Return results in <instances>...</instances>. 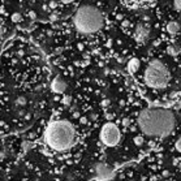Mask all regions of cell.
<instances>
[{
  "instance_id": "1",
  "label": "cell",
  "mask_w": 181,
  "mask_h": 181,
  "mask_svg": "<svg viewBox=\"0 0 181 181\" xmlns=\"http://www.w3.org/2000/svg\"><path fill=\"white\" fill-rule=\"evenodd\" d=\"M175 124V115L166 108H146L138 115V127L146 136L164 137L171 133Z\"/></svg>"
},
{
  "instance_id": "2",
  "label": "cell",
  "mask_w": 181,
  "mask_h": 181,
  "mask_svg": "<svg viewBox=\"0 0 181 181\" xmlns=\"http://www.w3.org/2000/svg\"><path fill=\"white\" fill-rule=\"evenodd\" d=\"M45 141L47 146L55 151H67L74 145L76 130L73 125L67 120H57L47 127Z\"/></svg>"
},
{
  "instance_id": "3",
  "label": "cell",
  "mask_w": 181,
  "mask_h": 181,
  "mask_svg": "<svg viewBox=\"0 0 181 181\" xmlns=\"http://www.w3.org/2000/svg\"><path fill=\"white\" fill-rule=\"evenodd\" d=\"M73 22L80 33L92 34L102 29L104 20L99 9L95 8L94 5L85 4L77 9L73 17Z\"/></svg>"
},
{
  "instance_id": "4",
  "label": "cell",
  "mask_w": 181,
  "mask_h": 181,
  "mask_svg": "<svg viewBox=\"0 0 181 181\" xmlns=\"http://www.w3.org/2000/svg\"><path fill=\"white\" fill-rule=\"evenodd\" d=\"M145 81L150 87L154 89H164L169 81V73L166 65L159 60L151 61L146 68Z\"/></svg>"
},
{
  "instance_id": "5",
  "label": "cell",
  "mask_w": 181,
  "mask_h": 181,
  "mask_svg": "<svg viewBox=\"0 0 181 181\" xmlns=\"http://www.w3.org/2000/svg\"><path fill=\"white\" fill-rule=\"evenodd\" d=\"M99 137H100V141L103 145H106L108 147H113L120 142L121 134H120V130H119L116 124L107 123L102 127Z\"/></svg>"
},
{
  "instance_id": "6",
  "label": "cell",
  "mask_w": 181,
  "mask_h": 181,
  "mask_svg": "<svg viewBox=\"0 0 181 181\" xmlns=\"http://www.w3.org/2000/svg\"><path fill=\"white\" fill-rule=\"evenodd\" d=\"M94 171H95V180L96 181H111L115 176L113 169L107 166L106 163H96L94 166Z\"/></svg>"
},
{
  "instance_id": "7",
  "label": "cell",
  "mask_w": 181,
  "mask_h": 181,
  "mask_svg": "<svg viewBox=\"0 0 181 181\" xmlns=\"http://www.w3.org/2000/svg\"><path fill=\"white\" fill-rule=\"evenodd\" d=\"M134 37H136V41L137 42H141L144 43L149 39L150 37V27L149 25L146 24H138L136 27V31H134Z\"/></svg>"
},
{
  "instance_id": "8",
  "label": "cell",
  "mask_w": 181,
  "mask_h": 181,
  "mask_svg": "<svg viewBox=\"0 0 181 181\" xmlns=\"http://www.w3.org/2000/svg\"><path fill=\"white\" fill-rule=\"evenodd\" d=\"M51 90L53 92H56V94H63V92L67 90V84H65V81L57 76V77H55L53 81L51 82Z\"/></svg>"
},
{
  "instance_id": "9",
  "label": "cell",
  "mask_w": 181,
  "mask_h": 181,
  "mask_svg": "<svg viewBox=\"0 0 181 181\" xmlns=\"http://www.w3.org/2000/svg\"><path fill=\"white\" fill-rule=\"evenodd\" d=\"M127 69H128V72L130 74H134L137 70L140 69V60L136 59V57L130 59L129 61H128V64H127Z\"/></svg>"
},
{
  "instance_id": "10",
  "label": "cell",
  "mask_w": 181,
  "mask_h": 181,
  "mask_svg": "<svg viewBox=\"0 0 181 181\" xmlns=\"http://www.w3.org/2000/svg\"><path fill=\"white\" fill-rule=\"evenodd\" d=\"M166 29H167V31H168L171 35H175V34H177V33L180 31L181 26H180L179 22H176V21H171V22H168V24H167Z\"/></svg>"
},
{
  "instance_id": "11",
  "label": "cell",
  "mask_w": 181,
  "mask_h": 181,
  "mask_svg": "<svg viewBox=\"0 0 181 181\" xmlns=\"http://www.w3.org/2000/svg\"><path fill=\"white\" fill-rule=\"evenodd\" d=\"M12 21L13 22H21L22 21V14L18 13V12H16L12 14Z\"/></svg>"
},
{
  "instance_id": "12",
  "label": "cell",
  "mask_w": 181,
  "mask_h": 181,
  "mask_svg": "<svg viewBox=\"0 0 181 181\" xmlns=\"http://www.w3.org/2000/svg\"><path fill=\"white\" fill-rule=\"evenodd\" d=\"M144 142H145V140H144V137H142V136H136L134 137V144L137 146H142V145H144Z\"/></svg>"
},
{
  "instance_id": "13",
  "label": "cell",
  "mask_w": 181,
  "mask_h": 181,
  "mask_svg": "<svg viewBox=\"0 0 181 181\" xmlns=\"http://www.w3.org/2000/svg\"><path fill=\"white\" fill-rule=\"evenodd\" d=\"M16 104H17V106H25L26 104V98L25 96H18L17 99H16Z\"/></svg>"
},
{
  "instance_id": "14",
  "label": "cell",
  "mask_w": 181,
  "mask_h": 181,
  "mask_svg": "<svg viewBox=\"0 0 181 181\" xmlns=\"http://www.w3.org/2000/svg\"><path fill=\"white\" fill-rule=\"evenodd\" d=\"M168 53H169V55H172V56H176V55L179 53V51H177V48H176V47L171 46V47H168Z\"/></svg>"
},
{
  "instance_id": "15",
  "label": "cell",
  "mask_w": 181,
  "mask_h": 181,
  "mask_svg": "<svg viewBox=\"0 0 181 181\" xmlns=\"http://www.w3.org/2000/svg\"><path fill=\"white\" fill-rule=\"evenodd\" d=\"M63 103L65 104V106H69V104L72 103V96H70V95H64V98H63Z\"/></svg>"
},
{
  "instance_id": "16",
  "label": "cell",
  "mask_w": 181,
  "mask_h": 181,
  "mask_svg": "<svg viewBox=\"0 0 181 181\" xmlns=\"http://www.w3.org/2000/svg\"><path fill=\"white\" fill-rule=\"evenodd\" d=\"M175 149H176L179 152H181V137L176 141V144H175Z\"/></svg>"
},
{
  "instance_id": "17",
  "label": "cell",
  "mask_w": 181,
  "mask_h": 181,
  "mask_svg": "<svg viewBox=\"0 0 181 181\" xmlns=\"http://www.w3.org/2000/svg\"><path fill=\"white\" fill-rule=\"evenodd\" d=\"M173 5L177 10H181V0H173Z\"/></svg>"
},
{
  "instance_id": "18",
  "label": "cell",
  "mask_w": 181,
  "mask_h": 181,
  "mask_svg": "<svg viewBox=\"0 0 181 181\" xmlns=\"http://www.w3.org/2000/svg\"><path fill=\"white\" fill-rule=\"evenodd\" d=\"M30 142H27V141H25V142H22V146H24V150L25 151H27V150H29L30 149Z\"/></svg>"
},
{
  "instance_id": "19",
  "label": "cell",
  "mask_w": 181,
  "mask_h": 181,
  "mask_svg": "<svg viewBox=\"0 0 181 181\" xmlns=\"http://www.w3.org/2000/svg\"><path fill=\"white\" fill-rule=\"evenodd\" d=\"M4 33H5V29H4V26L0 25V38H2L4 35Z\"/></svg>"
},
{
  "instance_id": "20",
  "label": "cell",
  "mask_w": 181,
  "mask_h": 181,
  "mask_svg": "<svg viewBox=\"0 0 181 181\" xmlns=\"http://www.w3.org/2000/svg\"><path fill=\"white\" fill-rule=\"evenodd\" d=\"M123 124H124V127H128V125L130 124L129 119H124V120H123Z\"/></svg>"
},
{
  "instance_id": "21",
  "label": "cell",
  "mask_w": 181,
  "mask_h": 181,
  "mask_svg": "<svg viewBox=\"0 0 181 181\" xmlns=\"http://www.w3.org/2000/svg\"><path fill=\"white\" fill-rule=\"evenodd\" d=\"M61 3H65V4H69V3H72V2H74V0H60Z\"/></svg>"
},
{
  "instance_id": "22",
  "label": "cell",
  "mask_w": 181,
  "mask_h": 181,
  "mask_svg": "<svg viewBox=\"0 0 181 181\" xmlns=\"http://www.w3.org/2000/svg\"><path fill=\"white\" fill-rule=\"evenodd\" d=\"M50 7H51V8H56V3H55V2H51V3H50Z\"/></svg>"
},
{
  "instance_id": "23",
  "label": "cell",
  "mask_w": 181,
  "mask_h": 181,
  "mask_svg": "<svg viewBox=\"0 0 181 181\" xmlns=\"http://www.w3.org/2000/svg\"><path fill=\"white\" fill-rule=\"evenodd\" d=\"M163 175L167 177V176H169V172H168V171H164V172H163Z\"/></svg>"
},
{
  "instance_id": "24",
  "label": "cell",
  "mask_w": 181,
  "mask_h": 181,
  "mask_svg": "<svg viewBox=\"0 0 181 181\" xmlns=\"http://www.w3.org/2000/svg\"><path fill=\"white\" fill-rule=\"evenodd\" d=\"M129 181H136V180H129Z\"/></svg>"
}]
</instances>
